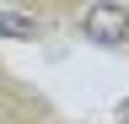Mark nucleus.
Listing matches in <instances>:
<instances>
[{
  "label": "nucleus",
  "mask_w": 129,
  "mask_h": 124,
  "mask_svg": "<svg viewBox=\"0 0 129 124\" xmlns=\"http://www.w3.org/2000/svg\"><path fill=\"white\" fill-rule=\"evenodd\" d=\"M0 124H6V119H0Z\"/></svg>",
  "instance_id": "7ed1b4c3"
},
{
  "label": "nucleus",
  "mask_w": 129,
  "mask_h": 124,
  "mask_svg": "<svg viewBox=\"0 0 129 124\" xmlns=\"http://www.w3.org/2000/svg\"><path fill=\"white\" fill-rule=\"evenodd\" d=\"M75 33L86 43H97V49H124V43H129V6L97 0V6L75 11Z\"/></svg>",
  "instance_id": "f257e3e1"
},
{
  "label": "nucleus",
  "mask_w": 129,
  "mask_h": 124,
  "mask_svg": "<svg viewBox=\"0 0 129 124\" xmlns=\"http://www.w3.org/2000/svg\"><path fill=\"white\" fill-rule=\"evenodd\" d=\"M38 16H22V11H0V38H38Z\"/></svg>",
  "instance_id": "f03ea898"
}]
</instances>
